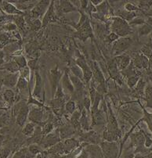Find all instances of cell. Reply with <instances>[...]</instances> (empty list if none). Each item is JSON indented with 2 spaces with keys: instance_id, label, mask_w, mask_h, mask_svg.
<instances>
[{
  "instance_id": "2",
  "label": "cell",
  "mask_w": 152,
  "mask_h": 158,
  "mask_svg": "<svg viewBox=\"0 0 152 158\" xmlns=\"http://www.w3.org/2000/svg\"><path fill=\"white\" fill-rule=\"evenodd\" d=\"M131 44H132V39L130 38L123 37L121 38L120 39H118V40L114 42L113 48H112L114 54L116 56H119L122 52L126 50Z\"/></svg>"
},
{
  "instance_id": "12",
  "label": "cell",
  "mask_w": 152,
  "mask_h": 158,
  "mask_svg": "<svg viewBox=\"0 0 152 158\" xmlns=\"http://www.w3.org/2000/svg\"><path fill=\"white\" fill-rule=\"evenodd\" d=\"M18 73H14V74L10 73L2 78V83H3L4 85L7 86V87H14L17 85V81H18Z\"/></svg>"
},
{
  "instance_id": "31",
  "label": "cell",
  "mask_w": 152,
  "mask_h": 158,
  "mask_svg": "<svg viewBox=\"0 0 152 158\" xmlns=\"http://www.w3.org/2000/svg\"><path fill=\"white\" fill-rule=\"evenodd\" d=\"M20 77H24V78L27 79V81H28L29 77H30V68L27 66L23 67V68L20 69Z\"/></svg>"
},
{
  "instance_id": "25",
  "label": "cell",
  "mask_w": 152,
  "mask_h": 158,
  "mask_svg": "<svg viewBox=\"0 0 152 158\" xmlns=\"http://www.w3.org/2000/svg\"><path fill=\"white\" fill-rule=\"evenodd\" d=\"M151 31H152V26L148 24H144L143 27H141L140 29H139V35H140V36L146 35H147V34L151 33Z\"/></svg>"
},
{
  "instance_id": "52",
  "label": "cell",
  "mask_w": 152,
  "mask_h": 158,
  "mask_svg": "<svg viewBox=\"0 0 152 158\" xmlns=\"http://www.w3.org/2000/svg\"><path fill=\"white\" fill-rule=\"evenodd\" d=\"M2 47H3V46H2V44L0 43V49H2Z\"/></svg>"
},
{
  "instance_id": "47",
  "label": "cell",
  "mask_w": 152,
  "mask_h": 158,
  "mask_svg": "<svg viewBox=\"0 0 152 158\" xmlns=\"http://www.w3.org/2000/svg\"><path fill=\"white\" fill-rule=\"evenodd\" d=\"M77 158H89V155L88 153H86V152L84 150V151L82 152L81 154H80Z\"/></svg>"
},
{
  "instance_id": "56",
  "label": "cell",
  "mask_w": 152,
  "mask_h": 158,
  "mask_svg": "<svg viewBox=\"0 0 152 158\" xmlns=\"http://www.w3.org/2000/svg\"><path fill=\"white\" fill-rule=\"evenodd\" d=\"M0 144H1V143H0Z\"/></svg>"
},
{
  "instance_id": "16",
  "label": "cell",
  "mask_w": 152,
  "mask_h": 158,
  "mask_svg": "<svg viewBox=\"0 0 152 158\" xmlns=\"http://www.w3.org/2000/svg\"><path fill=\"white\" fill-rule=\"evenodd\" d=\"M58 2H59V10L62 13H69L78 10L70 1H60Z\"/></svg>"
},
{
  "instance_id": "1",
  "label": "cell",
  "mask_w": 152,
  "mask_h": 158,
  "mask_svg": "<svg viewBox=\"0 0 152 158\" xmlns=\"http://www.w3.org/2000/svg\"><path fill=\"white\" fill-rule=\"evenodd\" d=\"M112 20L113 22L111 26V29L112 32L116 34L117 35L123 38L131 32L129 25L123 19L118 17H115L112 18Z\"/></svg>"
},
{
  "instance_id": "8",
  "label": "cell",
  "mask_w": 152,
  "mask_h": 158,
  "mask_svg": "<svg viewBox=\"0 0 152 158\" xmlns=\"http://www.w3.org/2000/svg\"><path fill=\"white\" fill-rule=\"evenodd\" d=\"M85 151L91 158H104L101 148L96 144L88 145L85 149Z\"/></svg>"
},
{
  "instance_id": "27",
  "label": "cell",
  "mask_w": 152,
  "mask_h": 158,
  "mask_svg": "<svg viewBox=\"0 0 152 158\" xmlns=\"http://www.w3.org/2000/svg\"><path fill=\"white\" fill-rule=\"evenodd\" d=\"M74 131H73L72 128H64L62 129H61L60 131V135H61V139H64L68 138V136L73 135Z\"/></svg>"
},
{
  "instance_id": "28",
  "label": "cell",
  "mask_w": 152,
  "mask_h": 158,
  "mask_svg": "<svg viewBox=\"0 0 152 158\" xmlns=\"http://www.w3.org/2000/svg\"><path fill=\"white\" fill-rule=\"evenodd\" d=\"M27 81L25 78L22 77H20L18 78V81L17 82V87L19 90H24L27 87Z\"/></svg>"
},
{
  "instance_id": "23",
  "label": "cell",
  "mask_w": 152,
  "mask_h": 158,
  "mask_svg": "<svg viewBox=\"0 0 152 158\" xmlns=\"http://www.w3.org/2000/svg\"><path fill=\"white\" fill-rule=\"evenodd\" d=\"M117 15L119 16L118 17L123 19L124 20H132L133 18L136 17V14L134 12H129V11H119V12L117 14Z\"/></svg>"
},
{
  "instance_id": "50",
  "label": "cell",
  "mask_w": 152,
  "mask_h": 158,
  "mask_svg": "<svg viewBox=\"0 0 152 158\" xmlns=\"http://www.w3.org/2000/svg\"><path fill=\"white\" fill-rule=\"evenodd\" d=\"M2 85H3V83H2V79L0 78V90H1V89H2Z\"/></svg>"
},
{
  "instance_id": "35",
  "label": "cell",
  "mask_w": 152,
  "mask_h": 158,
  "mask_svg": "<svg viewBox=\"0 0 152 158\" xmlns=\"http://www.w3.org/2000/svg\"><path fill=\"white\" fill-rule=\"evenodd\" d=\"M9 42V35L7 34H0V43L5 46Z\"/></svg>"
},
{
  "instance_id": "21",
  "label": "cell",
  "mask_w": 152,
  "mask_h": 158,
  "mask_svg": "<svg viewBox=\"0 0 152 158\" xmlns=\"http://www.w3.org/2000/svg\"><path fill=\"white\" fill-rule=\"evenodd\" d=\"M69 78L71 81V84L74 86V89H76L77 90H82L84 88V85L83 82L82 81V80L80 78H78V77L74 76V74H69Z\"/></svg>"
},
{
  "instance_id": "39",
  "label": "cell",
  "mask_w": 152,
  "mask_h": 158,
  "mask_svg": "<svg viewBox=\"0 0 152 158\" xmlns=\"http://www.w3.org/2000/svg\"><path fill=\"white\" fill-rule=\"evenodd\" d=\"M91 101H90V99L87 96L84 98V100H83V105H84L85 108L86 110H87L88 111H90V104H91Z\"/></svg>"
},
{
  "instance_id": "44",
  "label": "cell",
  "mask_w": 152,
  "mask_h": 158,
  "mask_svg": "<svg viewBox=\"0 0 152 158\" xmlns=\"http://www.w3.org/2000/svg\"><path fill=\"white\" fill-rule=\"evenodd\" d=\"M14 158H27V157H26L25 155H24L23 150H21V151H20V152H18V153H16V154L14 155Z\"/></svg>"
},
{
  "instance_id": "26",
  "label": "cell",
  "mask_w": 152,
  "mask_h": 158,
  "mask_svg": "<svg viewBox=\"0 0 152 158\" xmlns=\"http://www.w3.org/2000/svg\"><path fill=\"white\" fill-rule=\"evenodd\" d=\"M14 60L17 63V65L20 67V69L27 66V61H26V59L23 56H17L14 57Z\"/></svg>"
},
{
  "instance_id": "45",
  "label": "cell",
  "mask_w": 152,
  "mask_h": 158,
  "mask_svg": "<svg viewBox=\"0 0 152 158\" xmlns=\"http://www.w3.org/2000/svg\"><path fill=\"white\" fill-rule=\"evenodd\" d=\"M144 21L142 19H137V20H133L132 22H130V24H144Z\"/></svg>"
},
{
  "instance_id": "19",
  "label": "cell",
  "mask_w": 152,
  "mask_h": 158,
  "mask_svg": "<svg viewBox=\"0 0 152 158\" xmlns=\"http://www.w3.org/2000/svg\"><path fill=\"white\" fill-rule=\"evenodd\" d=\"M1 69L6 70L7 71H10L11 73H17L18 71H20V67L17 65V63L14 60L10 61V62L6 63V64H3V65L1 67Z\"/></svg>"
},
{
  "instance_id": "40",
  "label": "cell",
  "mask_w": 152,
  "mask_h": 158,
  "mask_svg": "<svg viewBox=\"0 0 152 158\" xmlns=\"http://www.w3.org/2000/svg\"><path fill=\"white\" fill-rule=\"evenodd\" d=\"M125 10H126V11H129V12H133L134 10H139L140 9L138 7L132 5L131 3H128L127 5H125Z\"/></svg>"
},
{
  "instance_id": "14",
  "label": "cell",
  "mask_w": 152,
  "mask_h": 158,
  "mask_svg": "<svg viewBox=\"0 0 152 158\" xmlns=\"http://www.w3.org/2000/svg\"><path fill=\"white\" fill-rule=\"evenodd\" d=\"M80 139L82 141L87 142V143H93V144H97L98 143H100V137L96 132L94 131H90L88 133H85L81 136Z\"/></svg>"
},
{
  "instance_id": "41",
  "label": "cell",
  "mask_w": 152,
  "mask_h": 158,
  "mask_svg": "<svg viewBox=\"0 0 152 158\" xmlns=\"http://www.w3.org/2000/svg\"><path fill=\"white\" fill-rule=\"evenodd\" d=\"M41 27H42L41 21L39 19H36V20L33 22V27H34L35 30H39Z\"/></svg>"
},
{
  "instance_id": "4",
  "label": "cell",
  "mask_w": 152,
  "mask_h": 158,
  "mask_svg": "<svg viewBox=\"0 0 152 158\" xmlns=\"http://www.w3.org/2000/svg\"><path fill=\"white\" fill-rule=\"evenodd\" d=\"M75 37L80 39L82 41H86L88 38L93 36V31H92L91 25H90V20L87 19L84 24L77 29V32L75 33Z\"/></svg>"
},
{
  "instance_id": "42",
  "label": "cell",
  "mask_w": 152,
  "mask_h": 158,
  "mask_svg": "<svg viewBox=\"0 0 152 158\" xmlns=\"http://www.w3.org/2000/svg\"><path fill=\"white\" fill-rule=\"evenodd\" d=\"M36 62H37V59L31 60H29L28 63H27V67H28L30 69H34L35 67H36Z\"/></svg>"
},
{
  "instance_id": "46",
  "label": "cell",
  "mask_w": 152,
  "mask_h": 158,
  "mask_svg": "<svg viewBox=\"0 0 152 158\" xmlns=\"http://www.w3.org/2000/svg\"><path fill=\"white\" fill-rule=\"evenodd\" d=\"M4 56H5V53L2 50H0V65H2L4 62Z\"/></svg>"
},
{
  "instance_id": "9",
  "label": "cell",
  "mask_w": 152,
  "mask_h": 158,
  "mask_svg": "<svg viewBox=\"0 0 152 158\" xmlns=\"http://www.w3.org/2000/svg\"><path fill=\"white\" fill-rule=\"evenodd\" d=\"M61 148V154L70 153L75 147L78 146V142L75 139H67L64 142L60 143Z\"/></svg>"
},
{
  "instance_id": "22",
  "label": "cell",
  "mask_w": 152,
  "mask_h": 158,
  "mask_svg": "<svg viewBox=\"0 0 152 158\" xmlns=\"http://www.w3.org/2000/svg\"><path fill=\"white\" fill-rule=\"evenodd\" d=\"M80 125H82V128L86 131L89 130V120L88 117H87V113H86V110L83 109L82 114L80 118Z\"/></svg>"
},
{
  "instance_id": "38",
  "label": "cell",
  "mask_w": 152,
  "mask_h": 158,
  "mask_svg": "<svg viewBox=\"0 0 152 158\" xmlns=\"http://www.w3.org/2000/svg\"><path fill=\"white\" fill-rule=\"evenodd\" d=\"M118 39H119V36L117 35L116 34L114 33V32H112V33L109 34L108 35V39L109 40L110 42H115V41L118 40Z\"/></svg>"
},
{
  "instance_id": "34",
  "label": "cell",
  "mask_w": 152,
  "mask_h": 158,
  "mask_svg": "<svg viewBox=\"0 0 152 158\" xmlns=\"http://www.w3.org/2000/svg\"><path fill=\"white\" fill-rule=\"evenodd\" d=\"M139 80L138 76H133V77H130L128 79V85L130 88H133L137 83Z\"/></svg>"
},
{
  "instance_id": "20",
  "label": "cell",
  "mask_w": 152,
  "mask_h": 158,
  "mask_svg": "<svg viewBox=\"0 0 152 158\" xmlns=\"http://www.w3.org/2000/svg\"><path fill=\"white\" fill-rule=\"evenodd\" d=\"M29 119L33 122L39 123L42 119V111L40 109L32 110L29 114Z\"/></svg>"
},
{
  "instance_id": "6",
  "label": "cell",
  "mask_w": 152,
  "mask_h": 158,
  "mask_svg": "<svg viewBox=\"0 0 152 158\" xmlns=\"http://www.w3.org/2000/svg\"><path fill=\"white\" fill-rule=\"evenodd\" d=\"M49 1H40L36 6L34 7V9L32 10L31 12V16L32 17L36 19L39 18L41 15L44 14V13L46 12V7L48 5H49Z\"/></svg>"
},
{
  "instance_id": "3",
  "label": "cell",
  "mask_w": 152,
  "mask_h": 158,
  "mask_svg": "<svg viewBox=\"0 0 152 158\" xmlns=\"http://www.w3.org/2000/svg\"><path fill=\"white\" fill-rule=\"evenodd\" d=\"M101 150L102 152H103V157L117 158L118 147H117V145L115 143L103 142V143H101Z\"/></svg>"
},
{
  "instance_id": "49",
  "label": "cell",
  "mask_w": 152,
  "mask_h": 158,
  "mask_svg": "<svg viewBox=\"0 0 152 158\" xmlns=\"http://www.w3.org/2000/svg\"><path fill=\"white\" fill-rule=\"evenodd\" d=\"M91 2L93 6H99L101 2H103V1L102 0H92Z\"/></svg>"
},
{
  "instance_id": "43",
  "label": "cell",
  "mask_w": 152,
  "mask_h": 158,
  "mask_svg": "<svg viewBox=\"0 0 152 158\" xmlns=\"http://www.w3.org/2000/svg\"><path fill=\"white\" fill-rule=\"evenodd\" d=\"M5 27H6L5 28L6 30L12 31L16 30V28H17V25L14 24H13V23H10V24H8L6 26H5Z\"/></svg>"
},
{
  "instance_id": "32",
  "label": "cell",
  "mask_w": 152,
  "mask_h": 158,
  "mask_svg": "<svg viewBox=\"0 0 152 158\" xmlns=\"http://www.w3.org/2000/svg\"><path fill=\"white\" fill-rule=\"evenodd\" d=\"M28 150L30 151V153H32L33 155H34V154H39V153H41V152H42L40 147H39V146H37V145H36V144L32 145V146H29Z\"/></svg>"
},
{
  "instance_id": "30",
  "label": "cell",
  "mask_w": 152,
  "mask_h": 158,
  "mask_svg": "<svg viewBox=\"0 0 152 158\" xmlns=\"http://www.w3.org/2000/svg\"><path fill=\"white\" fill-rule=\"evenodd\" d=\"M34 130H35V127L33 124L32 123H28L27 125H25V127L23 129V133H24L25 135H32V133L34 132Z\"/></svg>"
},
{
  "instance_id": "53",
  "label": "cell",
  "mask_w": 152,
  "mask_h": 158,
  "mask_svg": "<svg viewBox=\"0 0 152 158\" xmlns=\"http://www.w3.org/2000/svg\"><path fill=\"white\" fill-rule=\"evenodd\" d=\"M149 14H150V16H152V10H151V11H150V13H149Z\"/></svg>"
},
{
  "instance_id": "29",
  "label": "cell",
  "mask_w": 152,
  "mask_h": 158,
  "mask_svg": "<svg viewBox=\"0 0 152 158\" xmlns=\"http://www.w3.org/2000/svg\"><path fill=\"white\" fill-rule=\"evenodd\" d=\"M71 71L74 76H76V77H78V78L81 79V80H82L83 79L82 71L81 68H80L78 66H72V67H71Z\"/></svg>"
},
{
  "instance_id": "18",
  "label": "cell",
  "mask_w": 152,
  "mask_h": 158,
  "mask_svg": "<svg viewBox=\"0 0 152 158\" xmlns=\"http://www.w3.org/2000/svg\"><path fill=\"white\" fill-rule=\"evenodd\" d=\"M36 87H35L34 92H33V96L36 98H39L41 96V93H42V84L41 76L39 75V74L37 71H36Z\"/></svg>"
},
{
  "instance_id": "37",
  "label": "cell",
  "mask_w": 152,
  "mask_h": 158,
  "mask_svg": "<svg viewBox=\"0 0 152 158\" xmlns=\"http://www.w3.org/2000/svg\"><path fill=\"white\" fill-rule=\"evenodd\" d=\"M36 51V46L33 45L32 43L31 44H27V46H26V52H27V54H33L35 53Z\"/></svg>"
},
{
  "instance_id": "55",
  "label": "cell",
  "mask_w": 152,
  "mask_h": 158,
  "mask_svg": "<svg viewBox=\"0 0 152 158\" xmlns=\"http://www.w3.org/2000/svg\"><path fill=\"white\" fill-rule=\"evenodd\" d=\"M135 158H140V156H136Z\"/></svg>"
},
{
  "instance_id": "10",
  "label": "cell",
  "mask_w": 152,
  "mask_h": 158,
  "mask_svg": "<svg viewBox=\"0 0 152 158\" xmlns=\"http://www.w3.org/2000/svg\"><path fill=\"white\" fill-rule=\"evenodd\" d=\"M28 106L24 103L21 105L20 110H19L17 114V123L20 126H23L24 125L26 119L27 118V115H28Z\"/></svg>"
},
{
  "instance_id": "15",
  "label": "cell",
  "mask_w": 152,
  "mask_h": 158,
  "mask_svg": "<svg viewBox=\"0 0 152 158\" xmlns=\"http://www.w3.org/2000/svg\"><path fill=\"white\" fill-rule=\"evenodd\" d=\"M2 9L5 10L6 12L9 14H17V15H24V13L21 10H18L16 6H14L13 4L10 3L6 1L2 2Z\"/></svg>"
},
{
  "instance_id": "54",
  "label": "cell",
  "mask_w": 152,
  "mask_h": 158,
  "mask_svg": "<svg viewBox=\"0 0 152 158\" xmlns=\"http://www.w3.org/2000/svg\"><path fill=\"white\" fill-rule=\"evenodd\" d=\"M150 36H151V39H152V31H151V33H150Z\"/></svg>"
},
{
  "instance_id": "13",
  "label": "cell",
  "mask_w": 152,
  "mask_h": 158,
  "mask_svg": "<svg viewBox=\"0 0 152 158\" xmlns=\"http://www.w3.org/2000/svg\"><path fill=\"white\" fill-rule=\"evenodd\" d=\"M55 20V12H54V2H52V3H50L49 7L48 8V10L46 11V14H45V17L42 20V27H45L46 25H47L49 22H53Z\"/></svg>"
},
{
  "instance_id": "17",
  "label": "cell",
  "mask_w": 152,
  "mask_h": 158,
  "mask_svg": "<svg viewBox=\"0 0 152 158\" xmlns=\"http://www.w3.org/2000/svg\"><path fill=\"white\" fill-rule=\"evenodd\" d=\"M62 86L64 90L68 91V93H73L74 91V86L71 84V81L69 78V74L68 71H65L64 75L62 77Z\"/></svg>"
},
{
  "instance_id": "48",
  "label": "cell",
  "mask_w": 152,
  "mask_h": 158,
  "mask_svg": "<svg viewBox=\"0 0 152 158\" xmlns=\"http://www.w3.org/2000/svg\"><path fill=\"white\" fill-rule=\"evenodd\" d=\"M36 158H47L46 152H41V153H39L37 155V156H36Z\"/></svg>"
},
{
  "instance_id": "11",
  "label": "cell",
  "mask_w": 152,
  "mask_h": 158,
  "mask_svg": "<svg viewBox=\"0 0 152 158\" xmlns=\"http://www.w3.org/2000/svg\"><path fill=\"white\" fill-rule=\"evenodd\" d=\"M115 62L118 70H125L130 64V57L128 55H119L115 58Z\"/></svg>"
},
{
  "instance_id": "33",
  "label": "cell",
  "mask_w": 152,
  "mask_h": 158,
  "mask_svg": "<svg viewBox=\"0 0 152 158\" xmlns=\"http://www.w3.org/2000/svg\"><path fill=\"white\" fill-rule=\"evenodd\" d=\"M65 107H66L68 112H69L70 114H73L75 111V103H74V101H69L66 104Z\"/></svg>"
},
{
  "instance_id": "5",
  "label": "cell",
  "mask_w": 152,
  "mask_h": 158,
  "mask_svg": "<svg viewBox=\"0 0 152 158\" xmlns=\"http://www.w3.org/2000/svg\"><path fill=\"white\" fill-rule=\"evenodd\" d=\"M76 64H77V66H78L81 68L82 71L83 79L86 80V82H89L90 79L92 78V77H93V71H91L90 67H89L84 58H78L77 60H76Z\"/></svg>"
},
{
  "instance_id": "36",
  "label": "cell",
  "mask_w": 152,
  "mask_h": 158,
  "mask_svg": "<svg viewBox=\"0 0 152 158\" xmlns=\"http://www.w3.org/2000/svg\"><path fill=\"white\" fill-rule=\"evenodd\" d=\"M52 130H53V125L52 124H50V123H47V124L43 127V128H42V134L46 135L48 134V133L50 132Z\"/></svg>"
},
{
  "instance_id": "24",
  "label": "cell",
  "mask_w": 152,
  "mask_h": 158,
  "mask_svg": "<svg viewBox=\"0 0 152 158\" xmlns=\"http://www.w3.org/2000/svg\"><path fill=\"white\" fill-rule=\"evenodd\" d=\"M3 98L7 103H9L10 104H12L14 102V99H15L14 93L12 90H10V89H7V90L4 92Z\"/></svg>"
},
{
  "instance_id": "51",
  "label": "cell",
  "mask_w": 152,
  "mask_h": 158,
  "mask_svg": "<svg viewBox=\"0 0 152 158\" xmlns=\"http://www.w3.org/2000/svg\"><path fill=\"white\" fill-rule=\"evenodd\" d=\"M2 114H3V111H2V110H0V116Z\"/></svg>"
},
{
  "instance_id": "7",
  "label": "cell",
  "mask_w": 152,
  "mask_h": 158,
  "mask_svg": "<svg viewBox=\"0 0 152 158\" xmlns=\"http://www.w3.org/2000/svg\"><path fill=\"white\" fill-rule=\"evenodd\" d=\"M59 141L60 137L59 134H57V132L50 133V134L47 135L44 139H42V141H41V144H42V147L48 148V147H50V146L57 144Z\"/></svg>"
}]
</instances>
